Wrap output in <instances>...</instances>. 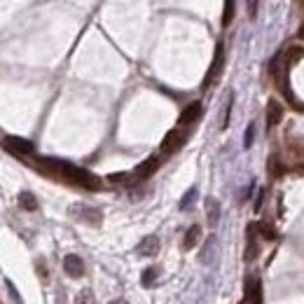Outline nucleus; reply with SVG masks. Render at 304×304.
I'll use <instances>...</instances> for the list:
<instances>
[{"label":"nucleus","instance_id":"1","mask_svg":"<svg viewBox=\"0 0 304 304\" xmlns=\"http://www.w3.org/2000/svg\"><path fill=\"white\" fill-rule=\"evenodd\" d=\"M40 169H42L47 176L63 178V180L82 185V188H87V190H101L99 178H96L94 173H89L87 169H80V166L66 164V161H59V159H40Z\"/></svg>","mask_w":304,"mask_h":304},{"label":"nucleus","instance_id":"2","mask_svg":"<svg viewBox=\"0 0 304 304\" xmlns=\"http://www.w3.org/2000/svg\"><path fill=\"white\" fill-rule=\"evenodd\" d=\"M71 218H75L78 222H84V225H91V227H99L103 222V213L94 206H87V204H73L68 208Z\"/></svg>","mask_w":304,"mask_h":304},{"label":"nucleus","instance_id":"3","mask_svg":"<svg viewBox=\"0 0 304 304\" xmlns=\"http://www.w3.org/2000/svg\"><path fill=\"white\" fill-rule=\"evenodd\" d=\"M222 63H225V47H222V42H218V47H216V56H213V63H211L208 73H206L204 87H201V89H208V87H211V82H213V80H216L218 75H220Z\"/></svg>","mask_w":304,"mask_h":304},{"label":"nucleus","instance_id":"4","mask_svg":"<svg viewBox=\"0 0 304 304\" xmlns=\"http://www.w3.org/2000/svg\"><path fill=\"white\" fill-rule=\"evenodd\" d=\"M182 145H185V133H182L180 129H171V131L164 136V141H161V152H164V155H173Z\"/></svg>","mask_w":304,"mask_h":304},{"label":"nucleus","instance_id":"5","mask_svg":"<svg viewBox=\"0 0 304 304\" xmlns=\"http://www.w3.org/2000/svg\"><path fill=\"white\" fill-rule=\"evenodd\" d=\"M3 145H5V150H10V152H14V155H21V157L33 155V152H35V148H33L31 141L17 138V136H7V138L3 141Z\"/></svg>","mask_w":304,"mask_h":304},{"label":"nucleus","instance_id":"6","mask_svg":"<svg viewBox=\"0 0 304 304\" xmlns=\"http://www.w3.org/2000/svg\"><path fill=\"white\" fill-rule=\"evenodd\" d=\"M243 290H246V304H262V283L258 276H246L243 283Z\"/></svg>","mask_w":304,"mask_h":304},{"label":"nucleus","instance_id":"7","mask_svg":"<svg viewBox=\"0 0 304 304\" xmlns=\"http://www.w3.org/2000/svg\"><path fill=\"white\" fill-rule=\"evenodd\" d=\"M201 112H204V105H201V101H192V103L185 105V110L180 112V117H178V124H180V127H190V124H194V122L199 120Z\"/></svg>","mask_w":304,"mask_h":304},{"label":"nucleus","instance_id":"8","mask_svg":"<svg viewBox=\"0 0 304 304\" xmlns=\"http://www.w3.org/2000/svg\"><path fill=\"white\" fill-rule=\"evenodd\" d=\"M159 169V157L157 155H152V157H148L145 161H141L136 169H133V176L138 178V180H145V178H150L152 173Z\"/></svg>","mask_w":304,"mask_h":304},{"label":"nucleus","instance_id":"9","mask_svg":"<svg viewBox=\"0 0 304 304\" xmlns=\"http://www.w3.org/2000/svg\"><path fill=\"white\" fill-rule=\"evenodd\" d=\"M63 269H66L68 276L80 278V276L84 274V262H82V258H80V255H66V258H63Z\"/></svg>","mask_w":304,"mask_h":304},{"label":"nucleus","instance_id":"10","mask_svg":"<svg viewBox=\"0 0 304 304\" xmlns=\"http://www.w3.org/2000/svg\"><path fill=\"white\" fill-rule=\"evenodd\" d=\"M255 232H258V227L248 225V229H246V253H243L246 262L255 260V258H258V253H260V248H258V239H255Z\"/></svg>","mask_w":304,"mask_h":304},{"label":"nucleus","instance_id":"11","mask_svg":"<svg viewBox=\"0 0 304 304\" xmlns=\"http://www.w3.org/2000/svg\"><path fill=\"white\" fill-rule=\"evenodd\" d=\"M281 120H283V105L278 103L276 99H271L269 103H267V131L276 127Z\"/></svg>","mask_w":304,"mask_h":304},{"label":"nucleus","instance_id":"12","mask_svg":"<svg viewBox=\"0 0 304 304\" xmlns=\"http://www.w3.org/2000/svg\"><path fill=\"white\" fill-rule=\"evenodd\" d=\"M304 59V47L302 44H290L286 52H283V66L286 68H293L297 61Z\"/></svg>","mask_w":304,"mask_h":304},{"label":"nucleus","instance_id":"13","mask_svg":"<svg viewBox=\"0 0 304 304\" xmlns=\"http://www.w3.org/2000/svg\"><path fill=\"white\" fill-rule=\"evenodd\" d=\"M138 253L145 255V258L157 255V253H159V239H157V237H145L143 241L138 243Z\"/></svg>","mask_w":304,"mask_h":304},{"label":"nucleus","instance_id":"14","mask_svg":"<svg viewBox=\"0 0 304 304\" xmlns=\"http://www.w3.org/2000/svg\"><path fill=\"white\" fill-rule=\"evenodd\" d=\"M199 241H201V227L192 225L188 232H185V239H182V250H192Z\"/></svg>","mask_w":304,"mask_h":304},{"label":"nucleus","instance_id":"15","mask_svg":"<svg viewBox=\"0 0 304 304\" xmlns=\"http://www.w3.org/2000/svg\"><path fill=\"white\" fill-rule=\"evenodd\" d=\"M206 216H208V225L213 227L220 220V204L216 199H206Z\"/></svg>","mask_w":304,"mask_h":304},{"label":"nucleus","instance_id":"16","mask_svg":"<svg viewBox=\"0 0 304 304\" xmlns=\"http://www.w3.org/2000/svg\"><path fill=\"white\" fill-rule=\"evenodd\" d=\"M19 206H21L24 211H35L38 208V201H35V197L31 192H21L19 194Z\"/></svg>","mask_w":304,"mask_h":304},{"label":"nucleus","instance_id":"17","mask_svg":"<svg viewBox=\"0 0 304 304\" xmlns=\"http://www.w3.org/2000/svg\"><path fill=\"white\" fill-rule=\"evenodd\" d=\"M255 227H258V232H260L262 237L267 239V241H274V239H276V229H274L269 222H258Z\"/></svg>","mask_w":304,"mask_h":304},{"label":"nucleus","instance_id":"18","mask_svg":"<svg viewBox=\"0 0 304 304\" xmlns=\"http://www.w3.org/2000/svg\"><path fill=\"white\" fill-rule=\"evenodd\" d=\"M213 248H216V237H208L204 250H201V262H204V265H208V262H211V258H213V255H211V250H213Z\"/></svg>","mask_w":304,"mask_h":304},{"label":"nucleus","instance_id":"19","mask_svg":"<svg viewBox=\"0 0 304 304\" xmlns=\"http://www.w3.org/2000/svg\"><path fill=\"white\" fill-rule=\"evenodd\" d=\"M194 199H197V188L188 190V194H185V197H182V201H180V208H182V211H188L190 206L194 204Z\"/></svg>","mask_w":304,"mask_h":304},{"label":"nucleus","instance_id":"20","mask_svg":"<svg viewBox=\"0 0 304 304\" xmlns=\"http://www.w3.org/2000/svg\"><path fill=\"white\" fill-rule=\"evenodd\" d=\"M283 171H286V169H283V164L281 161H278V157H271L269 159V173L271 176H283Z\"/></svg>","mask_w":304,"mask_h":304},{"label":"nucleus","instance_id":"21","mask_svg":"<svg viewBox=\"0 0 304 304\" xmlns=\"http://www.w3.org/2000/svg\"><path fill=\"white\" fill-rule=\"evenodd\" d=\"M75 304H94V293L91 290H80L78 297H75Z\"/></svg>","mask_w":304,"mask_h":304},{"label":"nucleus","instance_id":"22","mask_svg":"<svg viewBox=\"0 0 304 304\" xmlns=\"http://www.w3.org/2000/svg\"><path fill=\"white\" fill-rule=\"evenodd\" d=\"M234 3H225V14H222V26H229L234 19Z\"/></svg>","mask_w":304,"mask_h":304},{"label":"nucleus","instance_id":"23","mask_svg":"<svg viewBox=\"0 0 304 304\" xmlns=\"http://www.w3.org/2000/svg\"><path fill=\"white\" fill-rule=\"evenodd\" d=\"M155 278H157V269H155V267H150V269L143 271V286L145 288L152 286V283H155Z\"/></svg>","mask_w":304,"mask_h":304},{"label":"nucleus","instance_id":"24","mask_svg":"<svg viewBox=\"0 0 304 304\" xmlns=\"http://www.w3.org/2000/svg\"><path fill=\"white\" fill-rule=\"evenodd\" d=\"M232 103H234V96H229L227 99V105H225V115H222V122H220V127L225 129L227 127V122H229V112H232Z\"/></svg>","mask_w":304,"mask_h":304},{"label":"nucleus","instance_id":"25","mask_svg":"<svg viewBox=\"0 0 304 304\" xmlns=\"http://www.w3.org/2000/svg\"><path fill=\"white\" fill-rule=\"evenodd\" d=\"M253 138H255V124H250V127L246 129V138H243V145H246V148H250V145H253Z\"/></svg>","mask_w":304,"mask_h":304},{"label":"nucleus","instance_id":"26","mask_svg":"<svg viewBox=\"0 0 304 304\" xmlns=\"http://www.w3.org/2000/svg\"><path fill=\"white\" fill-rule=\"evenodd\" d=\"M262 199H265V190H260V192H258V199H255V204H253L255 213H258V211L262 208Z\"/></svg>","mask_w":304,"mask_h":304},{"label":"nucleus","instance_id":"27","mask_svg":"<svg viewBox=\"0 0 304 304\" xmlns=\"http://www.w3.org/2000/svg\"><path fill=\"white\" fill-rule=\"evenodd\" d=\"M129 178V173H112V176H108V180H112V182H122V180H127Z\"/></svg>","mask_w":304,"mask_h":304},{"label":"nucleus","instance_id":"28","mask_svg":"<svg viewBox=\"0 0 304 304\" xmlns=\"http://www.w3.org/2000/svg\"><path fill=\"white\" fill-rule=\"evenodd\" d=\"M248 10H250V17H255V10H258V3H248Z\"/></svg>","mask_w":304,"mask_h":304},{"label":"nucleus","instance_id":"29","mask_svg":"<svg viewBox=\"0 0 304 304\" xmlns=\"http://www.w3.org/2000/svg\"><path fill=\"white\" fill-rule=\"evenodd\" d=\"M299 38L304 40V24H302V26H299Z\"/></svg>","mask_w":304,"mask_h":304},{"label":"nucleus","instance_id":"30","mask_svg":"<svg viewBox=\"0 0 304 304\" xmlns=\"http://www.w3.org/2000/svg\"><path fill=\"white\" fill-rule=\"evenodd\" d=\"M108 304H127V302H122V299H112V302H108Z\"/></svg>","mask_w":304,"mask_h":304},{"label":"nucleus","instance_id":"31","mask_svg":"<svg viewBox=\"0 0 304 304\" xmlns=\"http://www.w3.org/2000/svg\"><path fill=\"white\" fill-rule=\"evenodd\" d=\"M241 304H246V302H241Z\"/></svg>","mask_w":304,"mask_h":304}]
</instances>
